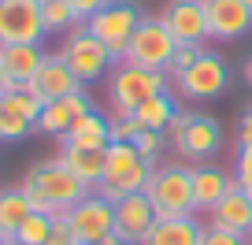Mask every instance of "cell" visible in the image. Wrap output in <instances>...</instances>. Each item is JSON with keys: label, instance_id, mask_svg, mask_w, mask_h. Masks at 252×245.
Instances as JSON below:
<instances>
[{"label": "cell", "instance_id": "1", "mask_svg": "<svg viewBox=\"0 0 252 245\" xmlns=\"http://www.w3.org/2000/svg\"><path fill=\"white\" fill-rule=\"evenodd\" d=\"M19 186H23V193L30 197L33 212H48V215L71 212L78 201H86L89 193H93L86 182L71 171V167L63 164L60 156L37 160V164L23 175V182H19Z\"/></svg>", "mask_w": 252, "mask_h": 245}, {"label": "cell", "instance_id": "2", "mask_svg": "<svg viewBox=\"0 0 252 245\" xmlns=\"http://www.w3.org/2000/svg\"><path fill=\"white\" fill-rule=\"evenodd\" d=\"M159 93H171V74L167 71H145V67L119 60L108 74V104L115 115H134L145 101H152Z\"/></svg>", "mask_w": 252, "mask_h": 245}, {"label": "cell", "instance_id": "3", "mask_svg": "<svg viewBox=\"0 0 252 245\" xmlns=\"http://www.w3.org/2000/svg\"><path fill=\"white\" fill-rule=\"evenodd\" d=\"M167 138H171L178 160L204 164L222 149V123L208 111H178L167 127Z\"/></svg>", "mask_w": 252, "mask_h": 245}, {"label": "cell", "instance_id": "4", "mask_svg": "<svg viewBox=\"0 0 252 245\" xmlns=\"http://www.w3.org/2000/svg\"><path fill=\"white\" fill-rule=\"evenodd\" d=\"M152 178V164H145L137 156L134 141H111L104 149V178L96 186V193L108 201L130 197V193H145Z\"/></svg>", "mask_w": 252, "mask_h": 245}, {"label": "cell", "instance_id": "5", "mask_svg": "<svg viewBox=\"0 0 252 245\" xmlns=\"http://www.w3.org/2000/svg\"><path fill=\"white\" fill-rule=\"evenodd\" d=\"M145 193H149L159 219H167V215H193L197 212L193 208V164H186V160L156 164Z\"/></svg>", "mask_w": 252, "mask_h": 245}, {"label": "cell", "instance_id": "6", "mask_svg": "<svg viewBox=\"0 0 252 245\" xmlns=\"http://www.w3.org/2000/svg\"><path fill=\"white\" fill-rule=\"evenodd\" d=\"M60 56H63V64L74 71V78L82 82V86H93V82H100V78H108L111 74V67L119 64L115 56L108 52V45H104L100 37H96L93 30H89L86 23L82 26H74L67 37H63V45H60Z\"/></svg>", "mask_w": 252, "mask_h": 245}, {"label": "cell", "instance_id": "7", "mask_svg": "<svg viewBox=\"0 0 252 245\" xmlns=\"http://www.w3.org/2000/svg\"><path fill=\"white\" fill-rule=\"evenodd\" d=\"M174 48H178V41H174V34L163 26V19L145 15L141 26L134 30V37H130V45H126L123 64L145 67V71H167L171 60H174Z\"/></svg>", "mask_w": 252, "mask_h": 245}, {"label": "cell", "instance_id": "8", "mask_svg": "<svg viewBox=\"0 0 252 245\" xmlns=\"http://www.w3.org/2000/svg\"><path fill=\"white\" fill-rule=\"evenodd\" d=\"M226 86H230V67L212 48H204L182 74H174V89L186 101H215V97L226 93Z\"/></svg>", "mask_w": 252, "mask_h": 245}, {"label": "cell", "instance_id": "9", "mask_svg": "<svg viewBox=\"0 0 252 245\" xmlns=\"http://www.w3.org/2000/svg\"><path fill=\"white\" fill-rule=\"evenodd\" d=\"M141 19L145 15H141L137 4H130V0H111L108 8H100L86 26L108 45V52L115 56V60H123L126 45H130V37H134V30L141 26Z\"/></svg>", "mask_w": 252, "mask_h": 245}, {"label": "cell", "instance_id": "10", "mask_svg": "<svg viewBox=\"0 0 252 245\" xmlns=\"http://www.w3.org/2000/svg\"><path fill=\"white\" fill-rule=\"evenodd\" d=\"M45 108L37 93L30 86H11L8 93L0 97V141H23L33 134L37 115Z\"/></svg>", "mask_w": 252, "mask_h": 245}, {"label": "cell", "instance_id": "11", "mask_svg": "<svg viewBox=\"0 0 252 245\" xmlns=\"http://www.w3.org/2000/svg\"><path fill=\"white\" fill-rule=\"evenodd\" d=\"M41 0H0V48L4 45H41L45 37Z\"/></svg>", "mask_w": 252, "mask_h": 245}, {"label": "cell", "instance_id": "12", "mask_svg": "<svg viewBox=\"0 0 252 245\" xmlns=\"http://www.w3.org/2000/svg\"><path fill=\"white\" fill-rule=\"evenodd\" d=\"M67 223H71L78 242L96 245L100 238H108L111 230H115V201L100 197V193L93 190L86 201H78V205L67 212Z\"/></svg>", "mask_w": 252, "mask_h": 245}, {"label": "cell", "instance_id": "13", "mask_svg": "<svg viewBox=\"0 0 252 245\" xmlns=\"http://www.w3.org/2000/svg\"><path fill=\"white\" fill-rule=\"evenodd\" d=\"M159 19H163V26L174 34L178 45H204V41L212 37L204 0H171Z\"/></svg>", "mask_w": 252, "mask_h": 245}, {"label": "cell", "instance_id": "14", "mask_svg": "<svg viewBox=\"0 0 252 245\" xmlns=\"http://www.w3.org/2000/svg\"><path fill=\"white\" fill-rule=\"evenodd\" d=\"M93 111V97H89V89H74L71 97H63V101H48L45 108H41L37 115V134H48V138H63L67 130L74 127V119L89 115Z\"/></svg>", "mask_w": 252, "mask_h": 245}, {"label": "cell", "instance_id": "15", "mask_svg": "<svg viewBox=\"0 0 252 245\" xmlns=\"http://www.w3.org/2000/svg\"><path fill=\"white\" fill-rule=\"evenodd\" d=\"M156 219L159 215H156V208H152L149 193H130V197L115 201V234L126 238L130 245H141Z\"/></svg>", "mask_w": 252, "mask_h": 245}, {"label": "cell", "instance_id": "16", "mask_svg": "<svg viewBox=\"0 0 252 245\" xmlns=\"http://www.w3.org/2000/svg\"><path fill=\"white\" fill-rule=\"evenodd\" d=\"M215 41H237L252 30V8L245 0H204Z\"/></svg>", "mask_w": 252, "mask_h": 245}, {"label": "cell", "instance_id": "17", "mask_svg": "<svg viewBox=\"0 0 252 245\" xmlns=\"http://www.w3.org/2000/svg\"><path fill=\"white\" fill-rule=\"evenodd\" d=\"M30 89L48 104V101H63V97H71L74 89H82V82L74 78L71 67L63 64V56H60V52H48V56H45V64H41V71L33 74Z\"/></svg>", "mask_w": 252, "mask_h": 245}, {"label": "cell", "instance_id": "18", "mask_svg": "<svg viewBox=\"0 0 252 245\" xmlns=\"http://www.w3.org/2000/svg\"><path fill=\"white\" fill-rule=\"evenodd\" d=\"M234 190V178H230L222 167L215 164H193V208L197 212H212L226 193Z\"/></svg>", "mask_w": 252, "mask_h": 245}, {"label": "cell", "instance_id": "19", "mask_svg": "<svg viewBox=\"0 0 252 245\" xmlns=\"http://www.w3.org/2000/svg\"><path fill=\"white\" fill-rule=\"evenodd\" d=\"M200 234H204V223L193 215H167V219H156L152 230L145 234L141 245H200Z\"/></svg>", "mask_w": 252, "mask_h": 245}, {"label": "cell", "instance_id": "20", "mask_svg": "<svg viewBox=\"0 0 252 245\" xmlns=\"http://www.w3.org/2000/svg\"><path fill=\"white\" fill-rule=\"evenodd\" d=\"M208 223L226 227V230H237V234L249 238V234H252V197L234 182V190H230L226 197H222L219 205L208 212Z\"/></svg>", "mask_w": 252, "mask_h": 245}, {"label": "cell", "instance_id": "21", "mask_svg": "<svg viewBox=\"0 0 252 245\" xmlns=\"http://www.w3.org/2000/svg\"><path fill=\"white\" fill-rule=\"evenodd\" d=\"M45 56L48 52L41 45H4L0 48V64L8 71L11 86H30L33 74H37L41 64H45Z\"/></svg>", "mask_w": 252, "mask_h": 245}, {"label": "cell", "instance_id": "22", "mask_svg": "<svg viewBox=\"0 0 252 245\" xmlns=\"http://www.w3.org/2000/svg\"><path fill=\"white\" fill-rule=\"evenodd\" d=\"M60 145H78V149H108L111 145V127H108V115L100 111H89V115L74 119V127L60 138Z\"/></svg>", "mask_w": 252, "mask_h": 245}, {"label": "cell", "instance_id": "23", "mask_svg": "<svg viewBox=\"0 0 252 245\" xmlns=\"http://www.w3.org/2000/svg\"><path fill=\"white\" fill-rule=\"evenodd\" d=\"M56 156L63 160V164L71 167L74 175H78L82 182H86L89 190H96L104 178V149H78V145H60V152Z\"/></svg>", "mask_w": 252, "mask_h": 245}, {"label": "cell", "instance_id": "24", "mask_svg": "<svg viewBox=\"0 0 252 245\" xmlns=\"http://www.w3.org/2000/svg\"><path fill=\"white\" fill-rule=\"evenodd\" d=\"M30 212H33V205L23 193V186H4L0 190V234H15Z\"/></svg>", "mask_w": 252, "mask_h": 245}, {"label": "cell", "instance_id": "25", "mask_svg": "<svg viewBox=\"0 0 252 245\" xmlns=\"http://www.w3.org/2000/svg\"><path fill=\"white\" fill-rule=\"evenodd\" d=\"M178 101H174L171 93H159V97H152V101H145L141 108L134 111V123L141 130H163L167 134V127H171V119L178 115Z\"/></svg>", "mask_w": 252, "mask_h": 245}, {"label": "cell", "instance_id": "26", "mask_svg": "<svg viewBox=\"0 0 252 245\" xmlns=\"http://www.w3.org/2000/svg\"><path fill=\"white\" fill-rule=\"evenodd\" d=\"M41 19H45L48 34H71L74 26H82L71 8V0H41Z\"/></svg>", "mask_w": 252, "mask_h": 245}, {"label": "cell", "instance_id": "27", "mask_svg": "<svg viewBox=\"0 0 252 245\" xmlns=\"http://www.w3.org/2000/svg\"><path fill=\"white\" fill-rule=\"evenodd\" d=\"M52 219H56V215H48V212H30L26 223L15 230L19 245H45L48 234H52Z\"/></svg>", "mask_w": 252, "mask_h": 245}, {"label": "cell", "instance_id": "28", "mask_svg": "<svg viewBox=\"0 0 252 245\" xmlns=\"http://www.w3.org/2000/svg\"><path fill=\"white\" fill-rule=\"evenodd\" d=\"M134 149H137V156H141L145 164L156 167L159 156H163V149H167V134L163 130H137L134 134Z\"/></svg>", "mask_w": 252, "mask_h": 245}, {"label": "cell", "instance_id": "29", "mask_svg": "<svg viewBox=\"0 0 252 245\" xmlns=\"http://www.w3.org/2000/svg\"><path fill=\"white\" fill-rule=\"evenodd\" d=\"M234 182L252 197V145H241V149H237V160H234Z\"/></svg>", "mask_w": 252, "mask_h": 245}, {"label": "cell", "instance_id": "30", "mask_svg": "<svg viewBox=\"0 0 252 245\" xmlns=\"http://www.w3.org/2000/svg\"><path fill=\"white\" fill-rule=\"evenodd\" d=\"M200 245H249V238L237 234V230H226V227H215V223H208L204 234H200Z\"/></svg>", "mask_w": 252, "mask_h": 245}, {"label": "cell", "instance_id": "31", "mask_svg": "<svg viewBox=\"0 0 252 245\" xmlns=\"http://www.w3.org/2000/svg\"><path fill=\"white\" fill-rule=\"evenodd\" d=\"M200 52H204V45H178V48H174L171 67H167V74H171V78H174V74H182V71H186V67L193 64Z\"/></svg>", "mask_w": 252, "mask_h": 245}, {"label": "cell", "instance_id": "32", "mask_svg": "<svg viewBox=\"0 0 252 245\" xmlns=\"http://www.w3.org/2000/svg\"><path fill=\"white\" fill-rule=\"evenodd\" d=\"M108 127H111V141H134V134L141 130L134 123V115H111Z\"/></svg>", "mask_w": 252, "mask_h": 245}, {"label": "cell", "instance_id": "33", "mask_svg": "<svg viewBox=\"0 0 252 245\" xmlns=\"http://www.w3.org/2000/svg\"><path fill=\"white\" fill-rule=\"evenodd\" d=\"M74 242H78V238H74L71 223H67V212L56 215V219H52V234H48L45 245H74Z\"/></svg>", "mask_w": 252, "mask_h": 245}, {"label": "cell", "instance_id": "34", "mask_svg": "<svg viewBox=\"0 0 252 245\" xmlns=\"http://www.w3.org/2000/svg\"><path fill=\"white\" fill-rule=\"evenodd\" d=\"M111 0H71V8H74V15H78V23H89V19L96 15L100 8H108Z\"/></svg>", "mask_w": 252, "mask_h": 245}, {"label": "cell", "instance_id": "35", "mask_svg": "<svg viewBox=\"0 0 252 245\" xmlns=\"http://www.w3.org/2000/svg\"><path fill=\"white\" fill-rule=\"evenodd\" d=\"M237 145H252V104L241 111V127H237Z\"/></svg>", "mask_w": 252, "mask_h": 245}, {"label": "cell", "instance_id": "36", "mask_svg": "<svg viewBox=\"0 0 252 245\" xmlns=\"http://www.w3.org/2000/svg\"><path fill=\"white\" fill-rule=\"evenodd\" d=\"M96 245H130V242H126V238H119L115 230H111V234H108V238H100Z\"/></svg>", "mask_w": 252, "mask_h": 245}, {"label": "cell", "instance_id": "37", "mask_svg": "<svg viewBox=\"0 0 252 245\" xmlns=\"http://www.w3.org/2000/svg\"><path fill=\"white\" fill-rule=\"evenodd\" d=\"M11 89V82H8V71H4V64H0V97Z\"/></svg>", "mask_w": 252, "mask_h": 245}, {"label": "cell", "instance_id": "38", "mask_svg": "<svg viewBox=\"0 0 252 245\" xmlns=\"http://www.w3.org/2000/svg\"><path fill=\"white\" fill-rule=\"evenodd\" d=\"M0 245H19V238L15 234H0Z\"/></svg>", "mask_w": 252, "mask_h": 245}, {"label": "cell", "instance_id": "39", "mask_svg": "<svg viewBox=\"0 0 252 245\" xmlns=\"http://www.w3.org/2000/svg\"><path fill=\"white\" fill-rule=\"evenodd\" d=\"M245 78H249V86H252V60L245 64Z\"/></svg>", "mask_w": 252, "mask_h": 245}, {"label": "cell", "instance_id": "40", "mask_svg": "<svg viewBox=\"0 0 252 245\" xmlns=\"http://www.w3.org/2000/svg\"><path fill=\"white\" fill-rule=\"evenodd\" d=\"M245 4H249V8H252V0H245Z\"/></svg>", "mask_w": 252, "mask_h": 245}, {"label": "cell", "instance_id": "41", "mask_svg": "<svg viewBox=\"0 0 252 245\" xmlns=\"http://www.w3.org/2000/svg\"><path fill=\"white\" fill-rule=\"evenodd\" d=\"M74 245H86V242H74Z\"/></svg>", "mask_w": 252, "mask_h": 245}, {"label": "cell", "instance_id": "42", "mask_svg": "<svg viewBox=\"0 0 252 245\" xmlns=\"http://www.w3.org/2000/svg\"><path fill=\"white\" fill-rule=\"evenodd\" d=\"M249 245H252V234H249Z\"/></svg>", "mask_w": 252, "mask_h": 245}]
</instances>
